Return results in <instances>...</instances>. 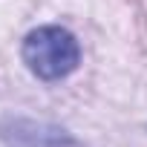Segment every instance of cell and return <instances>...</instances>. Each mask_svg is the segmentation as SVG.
<instances>
[{
	"label": "cell",
	"mask_w": 147,
	"mask_h": 147,
	"mask_svg": "<svg viewBox=\"0 0 147 147\" xmlns=\"http://www.w3.org/2000/svg\"><path fill=\"white\" fill-rule=\"evenodd\" d=\"M23 61L40 81L66 78L81 61L78 40L63 26H40L23 40Z\"/></svg>",
	"instance_id": "obj_1"
},
{
	"label": "cell",
	"mask_w": 147,
	"mask_h": 147,
	"mask_svg": "<svg viewBox=\"0 0 147 147\" xmlns=\"http://www.w3.org/2000/svg\"><path fill=\"white\" fill-rule=\"evenodd\" d=\"M6 147H81L66 130L43 124V121H9L3 127Z\"/></svg>",
	"instance_id": "obj_2"
}]
</instances>
